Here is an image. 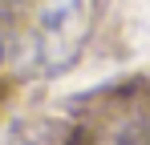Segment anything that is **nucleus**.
I'll return each instance as SVG.
<instances>
[{"mask_svg": "<svg viewBox=\"0 0 150 145\" xmlns=\"http://www.w3.org/2000/svg\"><path fill=\"white\" fill-rule=\"evenodd\" d=\"M93 24V0H49L37 24V61L45 69H69Z\"/></svg>", "mask_w": 150, "mask_h": 145, "instance_id": "nucleus-1", "label": "nucleus"}]
</instances>
